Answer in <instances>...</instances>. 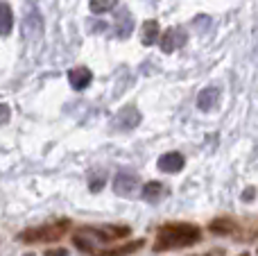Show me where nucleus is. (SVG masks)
<instances>
[{
    "mask_svg": "<svg viewBox=\"0 0 258 256\" xmlns=\"http://www.w3.org/2000/svg\"><path fill=\"white\" fill-rule=\"evenodd\" d=\"M202 238L200 227L188 225V222H168L156 231L154 252H168V249L190 247Z\"/></svg>",
    "mask_w": 258,
    "mask_h": 256,
    "instance_id": "1",
    "label": "nucleus"
},
{
    "mask_svg": "<svg viewBox=\"0 0 258 256\" xmlns=\"http://www.w3.org/2000/svg\"><path fill=\"white\" fill-rule=\"evenodd\" d=\"M68 229V220L61 222H52V225L39 227V229H27L25 234H21V240L25 243H52V240H59Z\"/></svg>",
    "mask_w": 258,
    "mask_h": 256,
    "instance_id": "2",
    "label": "nucleus"
},
{
    "mask_svg": "<svg viewBox=\"0 0 258 256\" xmlns=\"http://www.w3.org/2000/svg\"><path fill=\"white\" fill-rule=\"evenodd\" d=\"M138 122H141V111H138L136 107H132V104L120 109V111L116 113V118H113V125L122 132H129V130H134V127H138Z\"/></svg>",
    "mask_w": 258,
    "mask_h": 256,
    "instance_id": "3",
    "label": "nucleus"
},
{
    "mask_svg": "<svg viewBox=\"0 0 258 256\" xmlns=\"http://www.w3.org/2000/svg\"><path fill=\"white\" fill-rule=\"evenodd\" d=\"M186 41H188L186 30H183V27H172V30H168L163 34V39H161V48H163V52H172V50L181 48Z\"/></svg>",
    "mask_w": 258,
    "mask_h": 256,
    "instance_id": "4",
    "label": "nucleus"
},
{
    "mask_svg": "<svg viewBox=\"0 0 258 256\" xmlns=\"http://www.w3.org/2000/svg\"><path fill=\"white\" fill-rule=\"evenodd\" d=\"M136 188H138V179L132 172H120V175H116V179H113V190H116L118 195H122V198H132V195L136 193Z\"/></svg>",
    "mask_w": 258,
    "mask_h": 256,
    "instance_id": "5",
    "label": "nucleus"
},
{
    "mask_svg": "<svg viewBox=\"0 0 258 256\" xmlns=\"http://www.w3.org/2000/svg\"><path fill=\"white\" fill-rule=\"evenodd\" d=\"M183 157L179 152H165L163 157L159 159V163H156V166H159V170L161 172H168V175H172V172H179L183 168Z\"/></svg>",
    "mask_w": 258,
    "mask_h": 256,
    "instance_id": "6",
    "label": "nucleus"
},
{
    "mask_svg": "<svg viewBox=\"0 0 258 256\" xmlns=\"http://www.w3.org/2000/svg\"><path fill=\"white\" fill-rule=\"evenodd\" d=\"M91 80H93V73H91L89 68H84V66H77V68H73V71L68 73V82H71V86L75 91H84L86 86L91 84Z\"/></svg>",
    "mask_w": 258,
    "mask_h": 256,
    "instance_id": "7",
    "label": "nucleus"
},
{
    "mask_svg": "<svg viewBox=\"0 0 258 256\" xmlns=\"http://www.w3.org/2000/svg\"><path fill=\"white\" fill-rule=\"evenodd\" d=\"M218 102H220V91L215 89V86H206V89L197 95V107H200L202 111H211V109H215Z\"/></svg>",
    "mask_w": 258,
    "mask_h": 256,
    "instance_id": "8",
    "label": "nucleus"
},
{
    "mask_svg": "<svg viewBox=\"0 0 258 256\" xmlns=\"http://www.w3.org/2000/svg\"><path fill=\"white\" fill-rule=\"evenodd\" d=\"M156 36H159V23L156 21H145L141 27V41L143 45H154Z\"/></svg>",
    "mask_w": 258,
    "mask_h": 256,
    "instance_id": "9",
    "label": "nucleus"
},
{
    "mask_svg": "<svg viewBox=\"0 0 258 256\" xmlns=\"http://www.w3.org/2000/svg\"><path fill=\"white\" fill-rule=\"evenodd\" d=\"M14 27V14L7 3H0V36H7Z\"/></svg>",
    "mask_w": 258,
    "mask_h": 256,
    "instance_id": "10",
    "label": "nucleus"
},
{
    "mask_svg": "<svg viewBox=\"0 0 258 256\" xmlns=\"http://www.w3.org/2000/svg\"><path fill=\"white\" fill-rule=\"evenodd\" d=\"M165 193V186L159 184V181H150V184L143 186V200H147V202H156V200H161Z\"/></svg>",
    "mask_w": 258,
    "mask_h": 256,
    "instance_id": "11",
    "label": "nucleus"
},
{
    "mask_svg": "<svg viewBox=\"0 0 258 256\" xmlns=\"http://www.w3.org/2000/svg\"><path fill=\"white\" fill-rule=\"evenodd\" d=\"M116 5H118V0H91V12L104 14V12H111Z\"/></svg>",
    "mask_w": 258,
    "mask_h": 256,
    "instance_id": "12",
    "label": "nucleus"
},
{
    "mask_svg": "<svg viewBox=\"0 0 258 256\" xmlns=\"http://www.w3.org/2000/svg\"><path fill=\"white\" fill-rule=\"evenodd\" d=\"M9 116H12V111H9V107H7V104H3V102H0V125H5V122L9 120Z\"/></svg>",
    "mask_w": 258,
    "mask_h": 256,
    "instance_id": "13",
    "label": "nucleus"
},
{
    "mask_svg": "<svg viewBox=\"0 0 258 256\" xmlns=\"http://www.w3.org/2000/svg\"><path fill=\"white\" fill-rule=\"evenodd\" d=\"M242 200H254V188L245 190V195H242Z\"/></svg>",
    "mask_w": 258,
    "mask_h": 256,
    "instance_id": "14",
    "label": "nucleus"
},
{
    "mask_svg": "<svg viewBox=\"0 0 258 256\" xmlns=\"http://www.w3.org/2000/svg\"><path fill=\"white\" fill-rule=\"evenodd\" d=\"M206 256H211V254H206ZM213 256H224V252H215Z\"/></svg>",
    "mask_w": 258,
    "mask_h": 256,
    "instance_id": "15",
    "label": "nucleus"
}]
</instances>
